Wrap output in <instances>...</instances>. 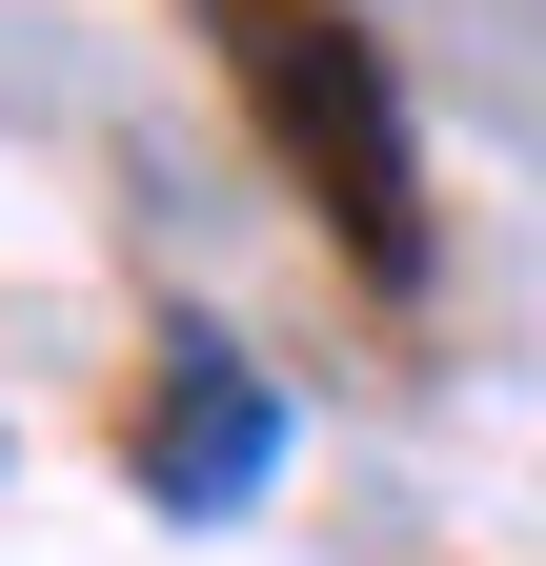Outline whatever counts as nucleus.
I'll return each mask as SVG.
<instances>
[{"label":"nucleus","instance_id":"nucleus-1","mask_svg":"<svg viewBox=\"0 0 546 566\" xmlns=\"http://www.w3.org/2000/svg\"><path fill=\"white\" fill-rule=\"evenodd\" d=\"M243 61V102L263 142H284V182L324 202V243H345L365 283L426 263V163H405V82H385V41L345 21V0H202Z\"/></svg>","mask_w":546,"mask_h":566},{"label":"nucleus","instance_id":"nucleus-2","mask_svg":"<svg viewBox=\"0 0 546 566\" xmlns=\"http://www.w3.org/2000/svg\"><path fill=\"white\" fill-rule=\"evenodd\" d=\"M263 465H284V405H263V385L223 365V344H182V385H162V424H143V485L202 526V506H243Z\"/></svg>","mask_w":546,"mask_h":566}]
</instances>
